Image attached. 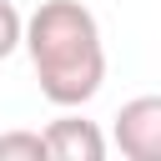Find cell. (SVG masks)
<instances>
[{"label":"cell","mask_w":161,"mask_h":161,"mask_svg":"<svg viewBox=\"0 0 161 161\" xmlns=\"http://www.w3.org/2000/svg\"><path fill=\"white\" fill-rule=\"evenodd\" d=\"M45 156L50 161H106V136H101V126L96 121H86V116H55L45 131Z\"/></svg>","instance_id":"3957f363"},{"label":"cell","mask_w":161,"mask_h":161,"mask_svg":"<svg viewBox=\"0 0 161 161\" xmlns=\"http://www.w3.org/2000/svg\"><path fill=\"white\" fill-rule=\"evenodd\" d=\"M111 141L126 161H161V96H131L111 121Z\"/></svg>","instance_id":"7a4b0ae2"},{"label":"cell","mask_w":161,"mask_h":161,"mask_svg":"<svg viewBox=\"0 0 161 161\" xmlns=\"http://www.w3.org/2000/svg\"><path fill=\"white\" fill-rule=\"evenodd\" d=\"M0 161H45L40 131H0Z\"/></svg>","instance_id":"277c9868"},{"label":"cell","mask_w":161,"mask_h":161,"mask_svg":"<svg viewBox=\"0 0 161 161\" xmlns=\"http://www.w3.org/2000/svg\"><path fill=\"white\" fill-rule=\"evenodd\" d=\"M20 40H25V15L10 0H0V60H10L20 50Z\"/></svg>","instance_id":"5b68a950"},{"label":"cell","mask_w":161,"mask_h":161,"mask_svg":"<svg viewBox=\"0 0 161 161\" xmlns=\"http://www.w3.org/2000/svg\"><path fill=\"white\" fill-rule=\"evenodd\" d=\"M40 96L60 111L86 106L101 86H106V45H101V25L80 0H45L30 20H25V40Z\"/></svg>","instance_id":"6da1fadb"}]
</instances>
